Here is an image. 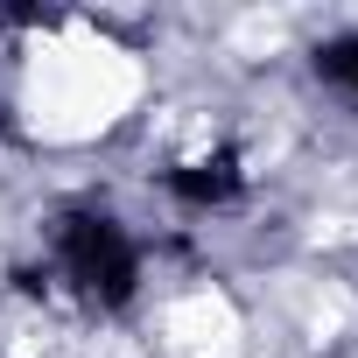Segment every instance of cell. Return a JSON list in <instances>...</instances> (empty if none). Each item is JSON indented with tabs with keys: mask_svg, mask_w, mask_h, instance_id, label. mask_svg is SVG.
<instances>
[{
	"mask_svg": "<svg viewBox=\"0 0 358 358\" xmlns=\"http://www.w3.org/2000/svg\"><path fill=\"white\" fill-rule=\"evenodd\" d=\"M43 246H50V267H43V274H50L85 316H127V309L141 302L148 260H141V239H134V225H127L120 211H106V204H92V197L57 204Z\"/></svg>",
	"mask_w": 358,
	"mask_h": 358,
	"instance_id": "1",
	"label": "cell"
},
{
	"mask_svg": "<svg viewBox=\"0 0 358 358\" xmlns=\"http://www.w3.org/2000/svg\"><path fill=\"white\" fill-rule=\"evenodd\" d=\"M162 190H169V204H183V211H197V218L246 204V190H253L246 148H239V141H211V148H197V155H176V162L162 169Z\"/></svg>",
	"mask_w": 358,
	"mask_h": 358,
	"instance_id": "2",
	"label": "cell"
},
{
	"mask_svg": "<svg viewBox=\"0 0 358 358\" xmlns=\"http://www.w3.org/2000/svg\"><path fill=\"white\" fill-rule=\"evenodd\" d=\"M309 78H316L330 99H344V106L358 113V29H337V36H323V43L309 50Z\"/></svg>",
	"mask_w": 358,
	"mask_h": 358,
	"instance_id": "3",
	"label": "cell"
}]
</instances>
